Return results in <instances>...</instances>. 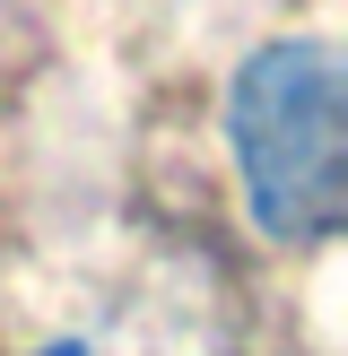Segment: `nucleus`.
Here are the masks:
<instances>
[{"label": "nucleus", "instance_id": "nucleus-2", "mask_svg": "<svg viewBox=\"0 0 348 356\" xmlns=\"http://www.w3.org/2000/svg\"><path fill=\"white\" fill-rule=\"evenodd\" d=\"M44 356H87V348H44Z\"/></svg>", "mask_w": 348, "mask_h": 356}, {"label": "nucleus", "instance_id": "nucleus-1", "mask_svg": "<svg viewBox=\"0 0 348 356\" xmlns=\"http://www.w3.org/2000/svg\"><path fill=\"white\" fill-rule=\"evenodd\" d=\"M348 104H340V70L322 44H270L244 61L235 79V165L253 191L261 235L278 243H313L340 226L348 209Z\"/></svg>", "mask_w": 348, "mask_h": 356}]
</instances>
